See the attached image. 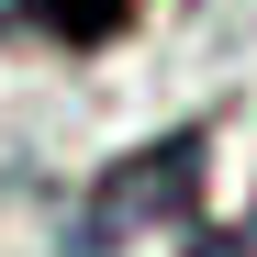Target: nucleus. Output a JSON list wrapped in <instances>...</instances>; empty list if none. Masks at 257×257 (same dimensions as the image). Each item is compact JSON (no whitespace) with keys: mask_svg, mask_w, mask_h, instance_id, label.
Returning <instances> with one entry per match:
<instances>
[{"mask_svg":"<svg viewBox=\"0 0 257 257\" xmlns=\"http://www.w3.org/2000/svg\"><path fill=\"white\" fill-rule=\"evenodd\" d=\"M201 157H212L201 123H179V135H157L135 157H112L90 179V201H78V224H67V257H112L123 235H190L201 224Z\"/></svg>","mask_w":257,"mask_h":257,"instance_id":"obj_1","label":"nucleus"},{"mask_svg":"<svg viewBox=\"0 0 257 257\" xmlns=\"http://www.w3.org/2000/svg\"><path fill=\"white\" fill-rule=\"evenodd\" d=\"M0 34L45 56H101L135 34V0H0Z\"/></svg>","mask_w":257,"mask_h":257,"instance_id":"obj_2","label":"nucleus"},{"mask_svg":"<svg viewBox=\"0 0 257 257\" xmlns=\"http://www.w3.org/2000/svg\"><path fill=\"white\" fill-rule=\"evenodd\" d=\"M246 246H257V212H246Z\"/></svg>","mask_w":257,"mask_h":257,"instance_id":"obj_3","label":"nucleus"}]
</instances>
